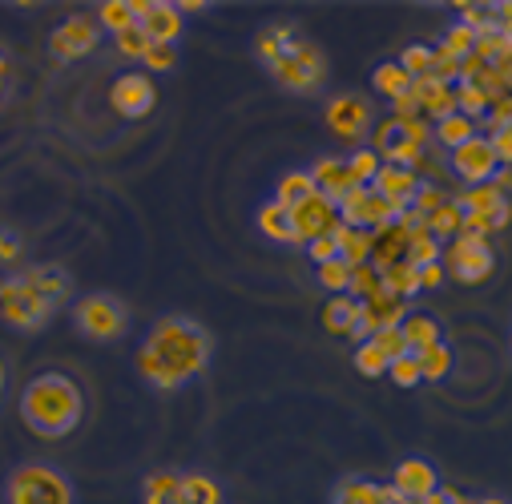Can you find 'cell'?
Listing matches in <instances>:
<instances>
[{"instance_id":"obj_7","label":"cell","mask_w":512,"mask_h":504,"mask_svg":"<svg viewBox=\"0 0 512 504\" xmlns=\"http://www.w3.org/2000/svg\"><path fill=\"white\" fill-rule=\"evenodd\" d=\"M492 267H496V259H492V250H488V238H468V234H460V238H452V242L444 246V271H448L456 283H464V287L484 283V279L492 275Z\"/></svg>"},{"instance_id":"obj_31","label":"cell","mask_w":512,"mask_h":504,"mask_svg":"<svg viewBox=\"0 0 512 504\" xmlns=\"http://www.w3.org/2000/svg\"><path fill=\"white\" fill-rule=\"evenodd\" d=\"M335 504H383V484L351 476V480H343L335 488Z\"/></svg>"},{"instance_id":"obj_28","label":"cell","mask_w":512,"mask_h":504,"mask_svg":"<svg viewBox=\"0 0 512 504\" xmlns=\"http://www.w3.org/2000/svg\"><path fill=\"white\" fill-rule=\"evenodd\" d=\"M472 138H480V125H476L472 117H464V113H456V117H448V121L436 125V142H440L444 150H460V146L472 142Z\"/></svg>"},{"instance_id":"obj_17","label":"cell","mask_w":512,"mask_h":504,"mask_svg":"<svg viewBox=\"0 0 512 504\" xmlns=\"http://www.w3.org/2000/svg\"><path fill=\"white\" fill-rule=\"evenodd\" d=\"M408 246H412V234H408L400 222H392V226L375 230V246H371V267L383 275V271H392V267L408 263Z\"/></svg>"},{"instance_id":"obj_30","label":"cell","mask_w":512,"mask_h":504,"mask_svg":"<svg viewBox=\"0 0 512 504\" xmlns=\"http://www.w3.org/2000/svg\"><path fill=\"white\" fill-rule=\"evenodd\" d=\"M428 230H432V238H440V242L448 246V242L460 238V230H464V206L452 198L448 206H440V210L428 218Z\"/></svg>"},{"instance_id":"obj_46","label":"cell","mask_w":512,"mask_h":504,"mask_svg":"<svg viewBox=\"0 0 512 504\" xmlns=\"http://www.w3.org/2000/svg\"><path fill=\"white\" fill-rule=\"evenodd\" d=\"M371 343H375L383 355H388V363H396V359L412 355V351H408V339H404V331H400V327H392V331H379Z\"/></svg>"},{"instance_id":"obj_59","label":"cell","mask_w":512,"mask_h":504,"mask_svg":"<svg viewBox=\"0 0 512 504\" xmlns=\"http://www.w3.org/2000/svg\"><path fill=\"white\" fill-rule=\"evenodd\" d=\"M500 73H504V85H508V93H512V61H504Z\"/></svg>"},{"instance_id":"obj_55","label":"cell","mask_w":512,"mask_h":504,"mask_svg":"<svg viewBox=\"0 0 512 504\" xmlns=\"http://www.w3.org/2000/svg\"><path fill=\"white\" fill-rule=\"evenodd\" d=\"M5 97H9V61L0 53V105H5Z\"/></svg>"},{"instance_id":"obj_20","label":"cell","mask_w":512,"mask_h":504,"mask_svg":"<svg viewBox=\"0 0 512 504\" xmlns=\"http://www.w3.org/2000/svg\"><path fill=\"white\" fill-rule=\"evenodd\" d=\"M21 275H25L37 291H45L57 307H65L69 295H73V279H69V271H65L61 263H37V267H25Z\"/></svg>"},{"instance_id":"obj_58","label":"cell","mask_w":512,"mask_h":504,"mask_svg":"<svg viewBox=\"0 0 512 504\" xmlns=\"http://www.w3.org/2000/svg\"><path fill=\"white\" fill-rule=\"evenodd\" d=\"M492 186H496L500 194H508V186H512V170H504V166H500V174L492 178Z\"/></svg>"},{"instance_id":"obj_27","label":"cell","mask_w":512,"mask_h":504,"mask_svg":"<svg viewBox=\"0 0 512 504\" xmlns=\"http://www.w3.org/2000/svg\"><path fill=\"white\" fill-rule=\"evenodd\" d=\"M456 202L464 206V214H492V210L508 206L512 198H508V194H500L492 182H484V186H468V190H464Z\"/></svg>"},{"instance_id":"obj_6","label":"cell","mask_w":512,"mask_h":504,"mask_svg":"<svg viewBox=\"0 0 512 504\" xmlns=\"http://www.w3.org/2000/svg\"><path fill=\"white\" fill-rule=\"evenodd\" d=\"M73 323L81 335L105 343V339H117L125 331V323H130V311H125L121 299L113 295H85L73 303Z\"/></svg>"},{"instance_id":"obj_52","label":"cell","mask_w":512,"mask_h":504,"mask_svg":"<svg viewBox=\"0 0 512 504\" xmlns=\"http://www.w3.org/2000/svg\"><path fill=\"white\" fill-rule=\"evenodd\" d=\"M0 263H5V267L21 263V238L13 230H5V226H0Z\"/></svg>"},{"instance_id":"obj_60","label":"cell","mask_w":512,"mask_h":504,"mask_svg":"<svg viewBox=\"0 0 512 504\" xmlns=\"http://www.w3.org/2000/svg\"><path fill=\"white\" fill-rule=\"evenodd\" d=\"M480 504H508V500H500V496H484Z\"/></svg>"},{"instance_id":"obj_34","label":"cell","mask_w":512,"mask_h":504,"mask_svg":"<svg viewBox=\"0 0 512 504\" xmlns=\"http://www.w3.org/2000/svg\"><path fill=\"white\" fill-rule=\"evenodd\" d=\"M315 275H319V287H323L327 295H351V275H355V267H351V263L331 259V263L315 267Z\"/></svg>"},{"instance_id":"obj_12","label":"cell","mask_w":512,"mask_h":504,"mask_svg":"<svg viewBox=\"0 0 512 504\" xmlns=\"http://www.w3.org/2000/svg\"><path fill=\"white\" fill-rule=\"evenodd\" d=\"M452 170L468 186H484V182H492L500 174V158H496V150H492L488 138H472L460 150H452Z\"/></svg>"},{"instance_id":"obj_61","label":"cell","mask_w":512,"mask_h":504,"mask_svg":"<svg viewBox=\"0 0 512 504\" xmlns=\"http://www.w3.org/2000/svg\"><path fill=\"white\" fill-rule=\"evenodd\" d=\"M0 388H5V367H0Z\"/></svg>"},{"instance_id":"obj_8","label":"cell","mask_w":512,"mask_h":504,"mask_svg":"<svg viewBox=\"0 0 512 504\" xmlns=\"http://www.w3.org/2000/svg\"><path fill=\"white\" fill-rule=\"evenodd\" d=\"M400 218V210L383 198L379 190H371V186H355L343 202H339V222H347V226H355V230H383V226H392Z\"/></svg>"},{"instance_id":"obj_18","label":"cell","mask_w":512,"mask_h":504,"mask_svg":"<svg viewBox=\"0 0 512 504\" xmlns=\"http://www.w3.org/2000/svg\"><path fill=\"white\" fill-rule=\"evenodd\" d=\"M311 178H315V190H319L327 202H335V206L355 190V178H351L347 158H319V162L311 166Z\"/></svg>"},{"instance_id":"obj_37","label":"cell","mask_w":512,"mask_h":504,"mask_svg":"<svg viewBox=\"0 0 512 504\" xmlns=\"http://www.w3.org/2000/svg\"><path fill=\"white\" fill-rule=\"evenodd\" d=\"M416 359H420V371H424V380H432V384L448 380V371H452V347H448V343H436V347L420 351Z\"/></svg>"},{"instance_id":"obj_57","label":"cell","mask_w":512,"mask_h":504,"mask_svg":"<svg viewBox=\"0 0 512 504\" xmlns=\"http://www.w3.org/2000/svg\"><path fill=\"white\" fill-rule=\"evenodd\" d=\"M206 0H178V13H206Z\"/></svg>"},{"instance_id":"obj_48","label":"cell","mask_w":512,"mask_h":504,"mask_svg":"<svg viewBox=\"0 0 512 504\" xmlns=\"http://www.w3.org/2000/svg\"><path fill=\"white\" fill-rule=\"evenodd\" d=\"M448 202H452V198H448L436 182H424V186H420V194H416V210H420V214H428V218H432L440 206H448Z\"/></svg>"},{"instance_id":"obj_14","label":"cell","mask_w":512,"mask_h":504,"mask_svg":"<svg viewBox=\"0 0 512 504\" xmlns=\"http://www.w3.org/2000/svg\"><path fill=\"white\" fill-rule=\"evenodd\" d=\"M291 222H295L299 246H307V242H315V238H327V234L339 226V206L327 202L323 194H315V198H307L303 206L291 210Z\"/></svg>"},{"instance_id":"obj_47","label":"cell","mask_w":512,"mask_h":504,"mask_svg":"<svg viewBox=\"0 0 512 504\" xmlns=\"http://www.w3.org/2000/svg\"><path fill=\"white\" fill-rule=\"evenodd\" d=\"M432 77H436V81H444V85H460V57H452L448 49H440V45H436Z\"/></svg>"},{"instance_id":"obj_5","label":"cell","mask_w":512,"mask_h":504,"mask_svg":"<svg viewBox=\"0 0 512 504\" xmlns=\"http://www.w3.org/2000/svg\"><path fill=\"white\" fill-rule=\"evenodd\" d=\"M271 73H275V81L287 85L291 93H315V89L323 85V77H327V57H323L319 45L295 41V45L271 65Z\"/></svg>"},{"instance_id":"obj_35","label":"cell","mask_w":512,"mask_h":504,"mask_svg":"<svg viewBox=\"0 0 512 504\" xmlns=\"http://www.w3.org/2000/svg\"><path fill=\"white\" fill-rule=\"evenodd\" d=\"M456 105H460V113L464 117H472L476 125L488 117V109H492V97L480 89V85H468V81H460L456 85Z\"/></svg>"},{"instance_id":"obj_43","label":"cell","mask_w":512,"mask_h":504,"mask_svg":"<svg viewBox=\"0 0 512 504\" xmlns=\"http://www.w3.org/2000/svg\"><path fill=\"white\" fill-rule=\"evenodd\" d=\"M383 291V275L367 263V267H355V275H351V295L359 299V303H367V299H375Z\"/></svg>"},{"instance_id":"obj_54","label":"cell","mask_w":512,"mask_h":504,"mask_svg":"<svg viewBox=\"0 0 512 504\" xmlns=\"http://www.w3.org/2000/svg\"><path fill=\"white\" fill-rule=\"evenodd\" d=\"M444 275H448V271H444V263H432V267H424V271H420L424 287H440V283H444Z\"/></svg>"},{"instance_id":"obj_51","label":"cell","mask_w":512,"mask_h":504,"mask_svg":"<svg viewBox=\"0 0 512 504\" xmlns=\"http://www.w3.org/2000/svg\"><path fill=\"white\" fill-rule=\"evenodd\" d=\"M307 255L315 259V267H323V263H331V259H339V242L327 234V238H315V242H307Z\"/></svg>"},{"instance_id":"obj_42","label":"cell","mask_w":512,"mask_h":504,"mask_svg":"<svg viewBox=\"0 0 512 504\" xmlns=\"http://www.w3.org/2000/svg\"><path fill=\"white\" fill-rule=\"evenodd\" d=\"M150 49H154V41H150V33H146L142 25L125 29V33L117 37V53H121V57H130V61H146Z\"/></svg>"},{"instance_id":"obj_49","label":"cell","mask_w":512,"mask_h":504,"mask_svg":"<svg viewBox=\"0 0 512 504\" xmlns=\"http://www.w3.org/2000/svg\"><path fill=\"white\" fill-rule=\"evenodd\" d=\"M142 65H146L150 73H170V69L178 65V53H174V45H154Z\"/></svg>"},{"instance_id":"obj_41","label":"cell","mask_w":512,"mask_h":504,"mask_svg":"<svg viewBox=\"0 0 512 504\" xmlns=\"http://www.w3.org/2000/svg\"><path fill=\"white\" fill-rule=\"evenodd\" d=\"M355 367H359V375H367V380H379V375H388L392 363H388V355H383V351L367 339V343L355 347Z\"/></svg>"},{"instance_id":"obj_21","label":"cell","mask_w":512,"mask_h":504,"mask_svg":"<svg viewBox=\"0 0 512 504\" xmlns=\"http://www.w3.org/2000/svg\"><path fill=\"white\" fill-rule=\"evenodd\" d=\"M331 238L339 242V259L351 263V267H367L371 263V246H375V234L371 230H355L347 222H339L331 230Z\"/></svg>"},{"instance_id":"obj_45","label":"cell","mask_w":512,"mask_h":504,"mask_svg":"<svg viewBox=\"0 0 512 504\" xmlns=\"http://www.w3.org/2000/svg\"><path fill=\"white\" fill-rule=\"evenodd\" d=\"M388 375H392V384H400V388H416V384L424 380V371H420V359H416V355L396 359V363L388 367Z\"/></svg>"},{"instance_id":"obj_33","label":"cell","mask_w":512,"mask_h":504,"mask_svg":"<svg viewBox=\"0 0 512 504\" xmlns=\"http://www.w3.org/2000/svg\"><path fill=\"white\" fill-rule=\"evenodd\" d=\"M420 287H424V279H420V267H412V263H400L392 271H383V291H392L400 299H412Z\"/></svg>"},{"instance_id":"obj_50","label":"cell","mask_w":512,"mask_h":504,"mask_svg":"<svg viewBox=\"0 0 512 504\" xmlns=\"http://www.w3.org/2000/svg\"><path fill=\"white\" fill-rule=\"evenodd\" d=\"M392 117H396V121H404V125L424 121V105H420V97H416V93H408V97L392 101Z\"/></svg>"},{"instance_id":"obj_32","label":"cell","mask_w":512,"mask_h":504,"mask_svg":"<svg viewBox=\"0 0 512 504\" xmlns=\"http://www.w3.org/2000/svg\"><path fill=\"white\" fill-rule=\"evenodd\" d=\"M97 25L109 29L113 37H121L125 29L138 25V17H134V9H130V0H105V5H97Z\"/></svg>"},{"instance_id":"obj_38","label":"cell","mask_w":512,"mask_h":504,"mask_svg":"<svg viewBox=\"0 0 512 504\" xmlns=\"http://www.w3.org/2000/svg\"><path fill=\"white\" fill-rule=\"evenodd\" d=\"M347 166H351L355 186H375V178H379V170H383V158H379L371 146H363V150H355V154L347 158Z\"/></svg>"},{"instance_id":"obj_23","label":"cell","mask_w":512,"mask_h":504,"mask_svg":"<svg viewBox=\"0 0 512 504\" xmlns=\"http://www.w3.org/2000/svg\"><path fill=\"white\" fill-rule=\"evenodd\" d=\"M254 222H259V230H263L267 238L299 246V238H295V222H291V206H283L279 198L263 202V206H259V214H254Z\"/></svg>"},{"instance_id":"obj_3","label":"cell","mask_w":512,"mask_h":504,"mask_svg":"<svg viewBox=\"0 0 512 504\" xmlns=\"http://www.w3.org/2000/svg\"><path fill=\"white\" fill-rule=\"evenodd\" d=\"M57 311L61 307L45 291H37L21 271L0 279V323H9L17 331H25V335H37V331H45L53 323Z\"/></svg>"},{"instance_id":"obj_10","label":"cell","mask_w":512,"mask_h":504,"mask_svg":"<svg viewBox=\"0 0 512 504\" xmlns=\"http://www.w3.org/2000/svg\"><path fill=\"white\" fill-rule=\"evenodd\" d=\"M109 105L125 117V121H138L146 113H154L158 105V85L150 73H121L113 85H109Z\"/></svg>"},{"instance_id":"obj_25","label":"cell","mask_w":512,"mask_h":504,"mask_svg":"<svg viewBox=\"0 0 512 504\" xmlns=\"http://www.w3.org/2000/svg\"><path fill=\"white\" fill-rule=\"evenodd\" d=\"M412 77L404 73V65L400 61H383V65H375L371 69V89L375 93H383V97H392V101H400V97H408L412 93Z\"/></svg>"},{"instance_id":"obj_22","label":"cell","mask_w":512,"mask_h":504,"mask_svg":"<svg viewBox=\"0 0 512 504\" xmlns=\"http://www.w3.org/2000/svg\"><path fill=\"white\" fill-rule=\"evenodd\" d=\"M404 339H408V351L412 355H420V351H428V347H436V343H444V327H440V319L436 315H428V311H412L408 319H404Z\"/></svg>"},{"instance_id":"obj_13","label":"cell","mask_w":512,"mask_h":504,"mask_svg":"<svg viewBox=\"0 0 512 504\" xmlns=\"http://www.w3.org/2000/svg\"><path fill=\"white\" fill-rule=\"evenodd\" d=\"M130 9H134L138 25L150 33L154 45H174L182 37V13H178V5H166V0H130Z\"/></svg>"},{"instance_id":"obj_19","label":"cell","mask_w":512,"mask_h":504,"mask_svg":"<svg viewBox=\"0 0 512 504\" xmlns=\"http://www.w3.org/2000/svg\"><path fill=\"white\" fill-rule=\"evenodd\" d=\"M319 323L331 335H355L359 323H363V303L355 295H331L323 303V311H319Z\"/></svg>"},{"instance_id":"obj_53","label":"cell","mask_w":512,"mask_h":504,"mask_svg":"<svg viewBox=\"0 0 512 504\" xmlns=\"http://www.w3.org/2000/svg\"><path fill=\"white\" fill-rule=\"evenodd\" d=\"M488 142H492V150H496L500 166H504V170H512V125H504V130H496Z\"/></svg>"},{"instance_id":"obj_44","label":"cell","mask_w":512,"mask_h":504,"mask_svg":"<svg viewBox=\"0 0 512 504\" xmlns=\"http://www.w3.org/2000/svg\"><path fill=\"white\" fill-rule=\"evenodd\" d=\"M440 49H448L452 57H460V61H464V57H472V53H476V33H472L468 25H460V21H456V25L448 29V37L440 41Z\"/></svg>"},{"instance_id":"obj_26","label":"cell","mask_w":512,"mask_h":504,"mask_svg":"<svg viewBox=\"0 0 512 504\" xmlns=\"http://www.w3.org/2000/svg\"><path fill=\"white\" fill-rule=\"evenodd\" d=\"M315 194H319V190H315L311 170H291V174H283V178H279V194H275V198H279L283 206H291V210H295V206H303V202H307V198H315Z\"/></svg>"},{"instance_id":"obj_9","label":"cell","mask_w":512,"mask_h":504,"mask_svg":"<svg viewBox=\"0 0 512 504\" xmlns=\"http://www.w3.org/2000/svg\"><path fill=\"white\" fill-rule=\"evenodd\" d=\"M97 41H101L97 17L73 13V17H65V21L49 33V53H53L57 61H81V57H89V53L97 49Z\"/></svg>"},{"instance_id":"obj_4","label":"cell","mask_w":512,"mask_h":504,"mask_svg":"<svg viewBox=\"0 0 512 504\" xmlns=\"http://www.w3.org/2000/svg\"><path fill=\"white\" fill-rule=\"evenodd\" d=\"M5 504H73V484L49 464H21L5 480Z\"/></svg>"},{"instance_id":"obj_1","label":"cell","mask_w":512,"mask_h":504,"mask_svg":"<svg viewBox=\"0 0 512 504\" xmlns=\"http://www.w3.org/2000/svg\"><path fill=\"white\" fill-rule=\"evenodd\" d=\"M210 351H214V339L202 323L186 315H166L146 335L138 351V371L154 392H178L210 363Z\"/></svg>"},{"instance_id":"obj_36","label":"cell","mask_w":512,"mask_h":504,"mask_svg":"<svg viewBox=\"0 0 512 504\" xmlns=\"http://www.w3.org/2000/svg\"><path fill=\"white\" fill-rule=\"evenodd\" d=\"M182 504H222V492L210 476L190 472V476H182Z\"/></svg>"},{"instance_id":"obj_2","label":"cell","mask_w":512,"mask_h":504,"mask_svg":"<svg viewBox=\"0 0 512 504\" xmlns=\"http://www.w3.org/2000/svg\"><path fill=\"white\" fill-rule=\"evenodd\" d=\"M85 416V392L69 371H41L21 392V420L41 440H65Z\"/></svg>"},{"instance_id":"obj_16","label":"cell","mask_w":512,"mask_h":504,"mask_svg":"<svg viewBox=\"0 0 512 504\" xmlns=\"http://www.w3.org/2000/svg\"><path fill=\"white\" fill-rule=\"evenodd\" d=\"M392 484H396L408 500H428L432 492H440V476H436V468H432L428 460H420V456L400 460L396 472H392Z\"/></svg>"},{"instance_id":"obj_24","label":"cell","mask_w":512,"mask_h":504,"mask_svg":"<svg viewBox=\"0 0 512 504\" xmlns=\"http://www.w3.org/2000/svg\"><path fill=\"white\" fill-rule=\"evenodd\" d=\"M299 37H295V25H287V21H275V25H267L259 37H254V53H259V61L271 69L291 45H295Z\"/></svg>"},{"instance_id":"obj_56","label":"cell","mask_w":512,"mask_h":504,"mask_svg":"<svg viewBox=\"0 0 512 504\" xmlns=\"http://www.w3.org/2000/svg\"><path fill=\"white\" fill-rule=\"evenodd\" d=\"M496 13H500V29H504V33H512V0L496 5Z\"/></svg>"},{"instance_id":"obj_39","label":"cell","mask_w":512,"mask_h":504,"mask_svg":"<svg viewBox=\"0 0 512 504\" xmlns=\"http://www.w3.org/2000/svg\"><path fill=\"white\" fill-rule=\"evenodd\" d=\"M408 263L420 267V271L432 267V263H444V242L432 238V234H416L412 246H408Z\"/></svg>"},{"instance_id":"obj_40","label":"cell","mask_w":512,"mask_h":504,"mask_svg":"<svg viewBox=\"0 0 512 504\" xmlns=\"http://www.w3.org/2000/svg\"><path fill=\"white\" fill-rule=\"evenodd\" d=\"M400 65H404V73H408L412 81H420V77H432V65H436V49H432V45H408V49L400 53Z\"/></svg>"},{"instance_id":"obj_15","label":"cell","mask_w":512,"mask_h":504,"mask_svg":"<svg viewBox=\"0 0 512 504\" xmlns=\"http://www.w3.org/2000/svg\"><path fill=\"white\" fill-rule=\"evenodd\" d=\"M420 186H424V178H420L416 170H400V166H392V162H383V170H379V178H375L371 190H379L383 198H388V202L404 214L408 206H416Z\"/></svg>"},{"instance_id":"obj_29","label":"cell","mask_w":512,"mask_h":504,"mask_svg":"<svg viewBox=\"0 0 512 504\" xmlns=\"http://www.w3.org/2000/svg\"><path fill=\"white\" fill-rule=\"evenodd\" d=\"M452 9H460V25H468L476 37H484V33H504L496 5H468V0H460V5H452Z\"/></svg>"},{"instance_id":"obj_11","label":"cell","mask_w":512,"mask_h":504,"mask_svg":"<svg viewBox=\"0 0 512 504\" xmlns=\"http://www.w3.org/2000/svg\"><path fill=\"white\" fill-rule=\"evenodd\" d=\"M323 121H327V130L335 138L355 142V138H363L371 130V101L363 93H339V97L327 101Z\"/></svg>"}]
</instances>
